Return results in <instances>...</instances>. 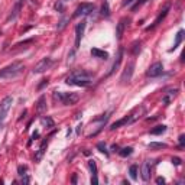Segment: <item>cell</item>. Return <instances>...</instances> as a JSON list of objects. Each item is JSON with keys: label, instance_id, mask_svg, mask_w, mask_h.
Instances as JSON below:
<instances>
[{"label": "cell", "instance_id": "obj_41", "mask_svg": "<svg viewBox=\"0 0 185 185\" xmlns=\"http://www.w3.org/2000/svg\"><path fill=\"white\" fill-rule=\"evenodd\" d=\"M29 182H31V178H29V176H25V175H23V179H22V184H29Z\"/></svg>", "mask_w": 185, "mask_h": 185}, {"label": "cell", "instance_id": "obj_43", "mask_svg": "<svg viewBox=\"0 0 185 185\" xmlns=\"http://www.w3.org/2000/svg\"><path fill=\"white\" fill-rule=\"evenodd\" d=\"M112 150H113V152H119V146H117V145H113V146H112Z\"/></svg>", "mask_w": 185, "mask_h": 185}, {"label": "cell", "instance_id": "obj_3", "mask_svg": "<svg viewBox=\"0 0 185 185\" xmlns=\"http://www.w3.org/2000/svg\"><path fill=\"white\" fill-rule=\"evenodd\" d=\"M92 10H94V6L91 3H81L77 9H75V13H74V18H80V16H87L90 15Z\"/></svg>", "mask_w": 185, "mask_h": 185}, {"label": "cell", "instance_id": "obj_19", "mask_svg": "<svg viewBox=\"0 0 185 185\" xmlns=\"http://www.w3.org/2000/svg\"><path fill=\"white\" fill-rule=\"evenodd\" d=\"M124 20L126 19H122L119 23H117V29H116V36H117V39L120 41L122 38H123V32H124V28H126V23H124Z\"/></svg>", "mask_w": 185, "mask_h": 185}, {"label": "cell", "instance_id": "obj_29", "mask_svg": "<svg viewBox=\"0 0 185 185\" xmlns=\"http://www.w3.org/2000/svg\"><path fill=\"white\" fill-rule=\"evenodd\" d=\"M129 172H130V178L132 179H137V165H132Z\"/></svg>", "mask_w": 185, "mask_h": 185}, {"label": "cell", "instance_id": "obj_39", "mask_svg": "<svg viewBox=\"0 0 185 185\" xmlns=\"http://www.w3.org/2000/svg\"><path fill=\"white\" fill-rule=\"evenodd\" d=\"M91 184H94V185H97V184H99L97 175H92V178H91Z\"/></svg>", "mask_w": 185, "mask_h": 185}, {"label": "cell", "instance_id": "obj_35", "mask_svg": "<svg viewBox=\"0 0 185 185\" xmlns=\"http://www.w3.org/2000/svg\"><path fill=\"white\" fill-rule=\"evenodd\" d=\"M45 85H48V80H42V82H41V84L38 85V90H42V88H44Z\"/></svg>", "mask_w": 185, "mask_h": 185}, {"label": "cell", "instance_id": "obj_28", "mask_svg": "<svg viewBox=\"0 0 185 185\" xmlns=\"http://www.w3.org/2000/svg\"><path fill=\"white\" fill-rule=\"evenodd\" d=\"M88 166H90L92 175H97V165H96V161L94 159H90L88 161Z\"/></svg>", "mask_w": 185, "mask_h": 185}, {"label": "cell", "instance_id": "obj_42", "mask_svg": "<svg viewBox=\"0 0 185 185\" xmlns=\"http://www.w3.org/2000/svg\"><path fill=\"white\" fill-rule=\"evenodd\" d=\"M156 184H165V178H162V176L156 178Z\"/></svg>", "mask_w": 185, "mask_h": 185}, {"label": "cell", "instance_id": "obj_46", "mask_svg": "<svg viewBox=\"0 0 185 185\" xmlns=\"http://www.w3.org/2000/svg\"><path fill=\"white\" fill-rule=\"evenodd\" d=\"M0 127H2V122H0Z\"/></svg>", "mask_w": 185, "mask_h": 185}, {"label": "cell", "instance_id": "obj_16", "mask_svg": "<svg viewBox=\"0 0 185 185\" xmlns=\"http://www.w3.org/2000/svg\"><path fill=\"white\" fill-rule=\"evenodd\" d=\"M36 112L39 114H42L44 112H46V99H45V96H41L39 97L38 104H36Z\"/></svg>", "mask_w": 185, "mask_h": 185}, {"label": "cell", "instance_id": "obj_34", "mask_svg": "<svg viewBox=\"0 0 185 185\" xmlns=\"http://www.w3.org/2000/svg\"><path fill=\"white\" fill-rule=\"evenodd\" d=\"M181 162H182V161H181L179 158H176V156H175V158H172V163H173V165L179 166V165H181Z\"/></svg>", "mask_w": 185, "mask_h": 185}, {"label": "cell", "instance_id": "obj_13", "mask_svg": "<svg viewBox=\"0 0 185 185\" xmlns=\"http://www.w3.org/2000/svg\"><path fill=\"white\" fill-rule=\"evenodd\" d=\"M178 96V88H173V90H169L166 94L163 96V99H162V103L163 104H169V103H172L173 101V99Z\"/></svg>", "mask_w": 185, "mask_h": 185}, {"label": "cell", "instance_id": "obj_7", "mask_svg": "<svg viewBox=\"0 0 185 185\" xmlns=\"http://www.w3.org/2000/svg\"><path fill=\"white\" fill-rule=\"evenodd\" d=\"M133 71H135V62L132 61V62H129V64L126 65V68H124V71H123V74H122V77H120V81H122L123 84L129 82V81L132 80Z\"/></svg>", "mask_w": 185, "mask_h": 185}, {"label": "cell", "instance_id": "obj_6", "mask_svg": "<svg viewBox=\"0 0 185 185\" xmlns=\"http://www.w3.org/2000/svg\"><path fill=\"white\" fill-rule=\"evenodd\" d=\"M163 72V65L162 62H155L149 67V69L146 71V75L150 77V78H155V77H159L161 74Z\"/></svg>", "mask_w": 185, "mask_h": 185}, {"label": "cell", "instance_id": "obj_23", "mask_svg": "<svg viewBox=\"0 0 185 185\" xmlns=\"http://www.w3.org/2000/svg\"><path fill=\"white\" fill-rule=\"evenodd\" d=\"M165 130H166V126L159 124V126H156L155 129H152V130H150V135H155V136H156V135H162Z\"/></svg>", "mask_w": 185, "mask_h": 185}, {"label": "cell", "instance_id": "obj_26", "mask_svg": "<svg viewBox=\"0 0 185 185\" xmlns=\"http://www.w3.org/2000/svg\"><path fill=\"white\" fill-rule=\"evenodd\" d=\"M41 122H42V124L46 126V127H54V120H52L51 117H48V116H46V117H42Z\"/></svg>", "mask_w": 185, "mask_h": 185}, {"label": "cell", "instance_id": "obj_5", "mask_svg": "<svg viewBox=\"0 0 185 185\" xmlns=\"http://www.w3.org/2000/svg\"><path fill=\"white\" fill-rule=\"evenodd\" d=\"M145 112H146V109H145V106H139V107H136L130 114H127V123L129 124H132V123H135L136 120H139L143 114H145Z\"/></svg>", "mask_w": 185, "mask_h": 185}, {"label": "cell", "instance_id": "obj_30", "mask_svg": "<svg viewBox=\"0 0 185 185\" xmlns=\"http://www.w3.org/2000/svg\"><path fill=\"white\" fill-rule=\"evenodd\" d=\"M140 49H142V44H140V42H136V44L133 45V55H137V54L140 52Z\"/></svg>", "mask_w": 185, "mask_h": 185}, {"label": "cell", "instance_id": "obj_24", "mask_svg": "<svg viewBox=\"0 0 185 185\" xmlns=\"http://www.w3.org/2000/svg\"><path fill=\"white\" fill-rule=\"evenodd\" d=\"M101 15H103L104 18H109V16H110V6H109L107 2H104V3L101 5Z\"/></svg>", "mask_w": 185, "mask_h": 185}, {"label": "cell", "instance_id": "obj_15", "mask_svg": "<svg viewBox=\"0 0 185 185\" xmlns=\"http://www.w3.org/2000/svg\"><path fill=\"white\" fill-rule=\"evenodd\" d=\"M149 178H150V163H149V161H146L142 165V179L145 182H148Z\"/></svg>", "mask_w": 185, "mask_h": 185}, {"label": "cell", "instance_id": "obj_32", "mask_svg": "<svg viewBox=\"0 0 185 185\" xmlns=\"http://www.w3.org/2000/svg\"><path fill=\"white\" fill-rule=\"evenodd\" d=\"M97 149H99V150H100V152H103V153H104V155H109V152H107V149H106V145H104V143H103V142H101V143H99V145H97Z\"/></svg>", "mask_w": 185, "mask_h": 185}, {"label": "cell", "instance_id": "obj_1", "mask_svg": "<svg viewBox=\"0 0 185 185\" xmlns=\"http://www.w3.org/2000/svg\"><path fill=\"white\" fill-rule=\"evenodd\" d=\"M22 71H23V64L22 62H13L12 65H9L0 71V78H12V77H16L18 74H20Z\"/></svg>", "mask_w": 185, "mask_h": 185}, {"label": "cell", "instance_id": "obj_2", "mask_svg": "<svg viewBox=\"0 0 185 185\" xmlns=\"http://www.w3.org/2000/svg\"><path fill=\"white\" fill-rule=\"evenodd\" d=\"M54 99L55 100H59L65 106H72V104H75L80 100L78 94H75V92H55Z\"/></svg>", "mask_w": 185, "mask_h": 185}, {"label": "cell", "instance_id": "obj_27", "mask_svg": "<svg viewBox=\"0 0 185 185\" xmlns=\"http://www.w3.org/2000/svg\"><path fill=\"white\" fill-rule=\"evenodd\" d=\"M149 148L150 149H166V143H156V142H150L149 143Z\"/></svg>", "mask_w": 185, "mask_h": 185}, {"label": "cell", "instance_id": "obj_25", "mask_svg": "<svg viewBox=\"0 0 185 185\" xmlns=\"http://www.w3.org/2000/svg\"><path fill=\"white\" fill-rule=\"evenodd\" d=\"M132 152H133V148H123L122 150H119V155L122 156V158H127V156H130L132 155Z\"/></svg>", "mask_w": 185, "mask_h": 185}, {"label": "cell", "instance_id": "obj_4", "mask_svg": "<svg viewBox=\"0 0 185 185\" xmlns=\"http://www.w3.org/2000/svg\"><path fill=\"white\" fill-rule=\"evenodd\" d=\"M12 97L10 96H7V97H5L3 99V101L0 103V122H3L5 120V117H6V114H7V112H9V109H10V106H12Z\"/></svg>", "mask_w": 185, "mask_h": 185}, {"label": "cell", "instance_id": "obj_21", "mask_svg": "<svg viewBox=\"0 0 185 185\" xmlns=\"http://www.w3.org/2000/svg\"><path fill=\"white\" fill-rule=\"evenodd\" d=\"M124 124H129V123H127V116H126L124 119H122V120L114 122V123L110 126V130H116V129H119L120 126H124Z\"/></svg>", "mask_w": 185, "mask_h": 185}, {"label": "cell", "instance_id": "obj_44", "mask_svg": "<svg viewBox=\"0 0 185 185\" xmlns=\"http://www.w3.org/2000/svg\"><path fill=\"white\" fill-rule=\"evenodd\" d=\"M71 182H72V184H77V173H74V175H72V179H71Z\"/></svg>", "mask_w": 185, "mask_h": 185}, {"label": "cell", "instance_id": "obj_10", "mask_svg": "<svg viewBox=\"0 0 185 185\" xmlns=\"http://www.w3.org/2000/svg\"><path fill=\"white\" fill-rule=\"evenodd\" d=\"M84 31H85V22L81 20V22L77 25V28H75V48H74V49H77V48L80 46V41H81V38H82V35H84Z\"/></svg>", "mask_w": 185, "mask_h": 185}, {"label": "cell", "instance_id": "obj_20", "mask_svg": "<svg viewBox=\"0 0 185 185\" xmlns=\"http://www.w3.org/2000/svg\"><path fill=\"white\" fill-rule=\"evenodd\" d=\"M182 38H184V31L181 29L178 33H176V39H175V44H173V48H171L169 49V52H172V51H175L178 46H179V44L182 42Z\"/></svg>", "mask_w": 185, "mask_h": 185}, {"label": "cell", "instance_id": "obj_8", "mask_svg": "<svg viewBox=\"0 0 185 185\" xmlns=\"http://www.w3.org/2000/svg\"><path fill=\"white\" fill-rule=\"evenodd\" d=\"M51 65H52V59H51V58H44V59H41V61L33 67V72H35V74L44 72V71L48 69Z\"/></svg>", "mask_w": 185, "mask_h": 185}, {"label": "cell", "instance_id": "obj_45", "mask_svg": "<svg viewBox=\"0 0 185 185\" xmlns=\"http://www.w3.org/2000/svg\"><path fill=\"white\" fill-rule=\"evenodd\" d=\"M81 127H82V126H81V124H80V126H78V127H77V133H78V135H80V133H81Z\"/></svg>", "mask_w": 185, "mask_h": 185}, {"label": "cell", "instance_id": "obj_40", "mask_svg": "<svg viewBox=\"0 0 185 185\" xmlns=\"http://www.w3.org/2000/svg\"><path fill=\"white\" fill-rule=\"evenodd\" d=\"M184 143H185V135H181L179 136V145L184 146Z\"/></svg>", "mask_w": 185, "mask_h": 185}, {"label": "cell", "instance_id": "obj_17", "mask_svg": "<svg viewBox=\"0 0 185 185\" xmlns=\"http://www.w3.org/2000/svg\"><path fill=\"white\" fill-rule=\"evenodd\" d=\"M23 2H25V0H19V3H18V5L15 6V9L12 10L10 16L7 18V22H10V20H13V19H16V18H18V15H19V12H20V7H22Z\"/></svg>", "mask_w": 185, "mask_h": 185}, {"label": "cell", "instance_id": "obj_31", "mask_svg": "<svg viewBox=\"0 0 185 185\" xmlns=\"http://www.w3.org/2000/svg\"><path fill=\"white\" fill-rule=\"evenodd\" d=\"M67 22H69V19H68V18H62V19H61V22H59V25H58V31L64 29V28H65V25H67Z\"/></svg>", "mask_w": 185, "mask_h": 185}, {"label": "cell", "instance_id": "obj_9", "mask_svg": "<svg viewBox=\"0 0 185 185\" xmlns=\"http://www.w3.org/2000/svg\"><path fill=\"white\" fill-rule=\"evenodd\" d=\"M169 7H171V5H169V3H166V5H165V7H163V9L161 10V13H159V16H158V18L155 19V22H153V25H150V26H148V28H146V31H150V29H153L155 26H158V25H159V23H161V22H162V20H163V19L166 18V15H168V10H169Z\"/></svg>", "mask_w": 185, "mask_h": 185}, {"label": "cell", "instance_id": "obj_36", "mask_svg": "<svg viewBox=\"0 0 185 185\" xmlns=\"http://www.w3.org/2000/svg\"><path fill=\"white\" fill-rule=\"evenodd\" d=\"M55 9H56L58 12H61V13H62V10H64V6H62V3H56V5H55Z\"/></svg>", "mask_w": 185, "mask_h": 185}, {"label": "cell", "instance_id": "obj_38", "mask_svg": "<svg viewBox=\"0 0 185 185\" xmlns=\"http://www.w3.org/2000/svg\"><path fill=\"white\" fill-rule=\"evenodd\" d=\"M136 2V0H124V2H123V6H130L132 3H135Z\"/></svg>", "mask_w": 185, "mask_h": 185}, {"label": "cell", "instance_id": "obj_22", "mask_svg": "<svg viewBox=\"0 0 185 185\" xmlns=\"http://www.w3.org/2000/svg\"><path fill=\"white\" fill-rule=\"evenodd\" d=\"M46 145H48V142H42V145H41L39 150H38V152H36V155H35V161H41V159H42V155H44V152H45Z\"/></svg>", "mask_w": 185, "mask_h": 185}, {"label": "cell", "instance_id": "obj_33", "mask_svg": "<svg viewBox=\"0 0 185 185\" xmlns=\"http://www.w3.org/2000/svg\"><path fill=\"white\" fill-rule=\"evenodd\" d=\"M18 172H19V175H20V176L26 175V173H25V172H26V166H22V165H20V166L18 168Z\"/></svg>", "mask_w": 185, "mask_h": 185}, {"label": "cell", "instance_id": "obj_18", "mask_svg": "<svg viewBox=\"0 0 185 185\" xmlns=\"http://www.w3.org/2000/svg\"><path fill=\"white\" fill-rule=\"evenodd\" d=\"M91 55L96 56V58H101V59H107L109 58V54L106 51H101V49H97V48L91 49Z\"/></svg>", "mask_w": 185, "mask_h": 185}, {"label": "cell", "instance_id": "obj_11", "mask_svg": "<svg viewBox=\"0 0 185 185\" xmlns=\"http://www.w3.org/2000/svg\"><path fill=\"white\" fill-rule=\"evenodd\" d=\"M67 84H71V85H77V87H87L91 84L90 80H85V78H74V77H68L67 78Z\"/></svg>", "mask_w": 185, "mask_h": 185}, {"label": "cell", "instance_id": "obj_14", "mask_svg": "<svg viewBox=\"0 0 185 185\" xmlns=\"http://www.w3.org/2000/svg\"><path fill=\"white\" fill-rule=\"evenodd\" d=\"M69 77H74V78H85V80H90L91 77H92V74L91 72H88V71H84V69H74L72 72H71V75Z\"/></svg>", "mask_w": 185, "mask_h": 185}, {"label": "cell", "instance_id": "obj_37", "mask_svg": "<svg viewBox=\"0 0 185 185\" xmlns=\"http://www.w3.org/2000/svg\"><path fill=\"white\" fill-rule=\"evenodd\" d=\"M36 137H39V132H35V133L32 135V137H31V140L28 142V145H31V143H32V140H33V139H36Z\"/></svg>", "mask_w": 185, "mask_h": 185}, {"label": "cell", "instance_id": "obj_12", "mask_svg": "<svg viewBox=\"0 0 185 185\" xmlns=\"http://www.w3.org/2000/svg\"><path fill=\"white\" fill-rule=\"evenodd\" d=\"M122 59H123V48L120 46L119 48V51H117V55H116V61L113 62V67H112V69L109 71V75H112L119 67H120V62H122Z\"/></svg>", "mask_w": 185, "mask_h": 185}]
</instances>
